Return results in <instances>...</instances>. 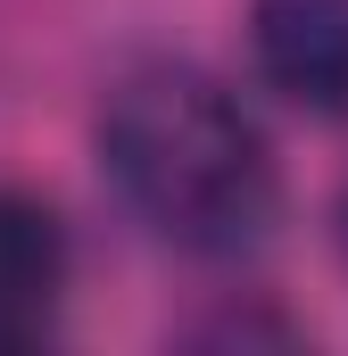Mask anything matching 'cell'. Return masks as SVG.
Here are the masks:
<instances>
[{"label":"cell","mask_w":348,"mask_h":356,"mask_svg":"<svg viewBox=\"0 0 348 356\" xmlns=\"http://www.w3.org/2000/svg\"><path fill=\"white\" fill-rule=\"evenodd\" d=\"M91 149L116 207L174 257L232 266L282 224V166L265 124L224 75L191 58H133L108 75Z\"/></svg>","instance_id":"6da1fadb"},{"label":"cell","mask_w":348,"mask_h":356,"mask_svg":"<svg viewBox=\"0 0 348 356\" xmlns=\"http://www.w3.org/2000/svg\"><path fill=\"white\" fill-rule=\"evenodd\" d=\"M75 290V232L33 182H0V356L50 348Z\"/></svg>","instance_id":"7a4b0ae2"},{"label":"cell","mask_w":348,"mask_h":356,"mask_svg":"<svg viewBox=\"0 0 348 356\" xmlns=\"http://www.w3.org/2000/svg\"><path fill=\"white\" fill-rule=\"evenodd\" d=\"M249 67L299 116L348 124V0H249Z\"/></svg>","instance_id":"3957f363"},{"label":"cell","mask_w":348,"mask_h":356,"mask_svg":"<svg viewBox=\"0 0 348 356\" xmlns=\"http://www.w3.org/2000/svg\"><path fill=\"white\" fill-rule=\"evenodd\" d=\"M340 241H348V199H340Z\"/></svg>","instance_id":"277c9868"}]
</instances>
